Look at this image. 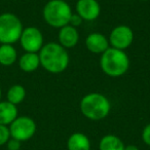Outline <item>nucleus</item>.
Masks as SVG:
<instances>
[{
  "label": "nucleus",
  "instance_id": "obj_1",
  "mask_svg": "<svg viewBox=\"0 0 150 150\" xmlns=\"http://www.w3.org/2000/svg\"><path fill=\"white\" fill-rule=\"evenodd\" d=\"M40 66L52 74L64 72L69 66L70 58L65 47L59 42H48L39 50Z\"/></svg>",
  "mask_w": 150,
  "mask_h": 150
},
{
  "label": "nucleus",
  "instance_id": "obj_2",
  "mask_svg": "<svg viewBox=\"0 0 150 150\" xmlns=\"http://www.w3.org/2000/svg\"><path fill=\"white\" fill-rule=\"evenodd\" d=\"M79 106L82 115L95 121L106 118L111 110L109 99L100 93H90L82 97Z\"/></svg>",
  "mask_w": 150,
  "mask_h": 150
},
{
  "label": "nucleus",
  "instance_id": "obj_3",
  "mask_svg": "<svg viewBox=\"0 0 150 150\" xmlns=\"http://www.w3.org/2000/svg\"><path fill=\"white\" fill-rule=\"evenodd\" d=\"M100 66L107 76L120 77L129 70V59L125 50L109 47L101 54Z\"/></svg>",
  "mask_w": 150,
  "mask_h": 150
},
{
  "label": "nucleus",
  "instance_id": "obj_4",
  "mask_svg": "<svg viewBox=\"0 0 150 150\" xmlns=\"http://www.w3.org/2000/svg\"><path fill=\"white\" fill-rule=\"evenodd\" d=\"M72 13L71 6L65 0H50L42 11L45 23L58 29L69 25Z\"/></svg>",
  "mask_w": 150,
  "mask_h": 150
},
{
  "label": "nucleus",
  "instance_id": "obj_5",
  "mask_svg": "<svg viewBox=\"0 0 150 150\" xmlns=\"http://www.w3.org/2000/svg\"><path fill=\"white\" fill-rule=\"evenodd\" d=\"M23 30V24L16 15L11 13L0 15V42L2 44L19 41Z\"/></svg>",
  "mask_w": 150,
  "mask_h": 150
},
{
  "label": "nucleus",
  "instance_id": "obj_6",
  "mask_svg": "<svg viewBox=\"0 0 150 150\" xmlns=\"http://www.w3.org/2000/svg\"><path fill=\"white\" fill-rule=\"evenodd\" d=\"M36 122L29 116H18L9 125L11 137L21 142L30 140L36 133Z\"/></svg>",
  "mask_w": 150,
  "mask_h": 150
},
{
  "label": "nucleus",
  "instance_id": "obj_7",
  "mask_svg": "<svg viewBox=\"0 0 150 150\" xmlns=\"http://www.w3.org/2000/svg\"><path fill=\"white\" fill-rule=\"evenodd\" d=\"M134 32L131 27L127 25H118L113 28L109 35V44L111 47L125 50L132 45L134 41Z\"/></svg>",
  "mask_w": 150,
  "mask_h": 150
},
{
  "label": "nucleus",
  "instance_id": "obj_8",
  "mask_svg": "<svg viewBox=\"0 0 150 150\" xmlns=\"http://www.w3.org/2000/svg\"><path fill=\"white\" fill-rule=\"evenodd\" d=\"M43 35L36 27H27L23 30L20 37L22 47L26 52H39L43 44Z\"/></svg>",
  "mask_w": 150,
  "mask_h": 150
},
{
  "label": "nucleus",
  "instance_id": "obj_9",
  "mask_svg": "<svg viewBox=\"0 0 150 150\" xmlns=\"http://www.w3.org/2000/svg\"><path fill=\"white\" fill-rule=\"evenodd\" d=\"M76 13L83 21H95L101 13V5L97 0H77Z\"/></svg>",
  "mask_w": 150,
  "mask_h": 150
},
{
  "label": "nucleus",
  "instance_id": "obj_10",
  "mask_svg": "<svg viewBox=\"0 0 150 150\" xmlns=\"http://www.w3.org/2000/svg\"><path fill=\"white\" fill-rule=\"evenodd\" d=\"M86 46L93 54H102L110 47V44L106 36L98 32H95V33H91L88 35L86 39Z\"/></svg>",
  "mask_w": 150,
  "mask_h": 150
},
{
  "label": "nucleus",
  "instance_id": "obj_11",
  "mask_svg": "<svg viewBox=\"0 0 150 150\" xmlns=\"http://www.w3.org/2000/svg\"><path fill=\"white\" fill-rule=\"evenodd\" d=\"M58 40L59 43L66 50L74 47L79 40V33L77 31V28L70 25L61 28L58 34Z\"/></svg>",
  "mask_w": 150,
  "mask_h": 150
},
{
  "label": "nucleus",
  "instance_id": "obj_12",
  "mask_svg": "<svg viewBox=\"0 0 150 150\" xmlns=\"http://www.w3.org/2000/svg\"><path fill=\"white\" fill-rule=\"evenodd\" d=\"M68 150H91V141L83 133H73L67 141Z\"/></svg>",
  "mask_w": 150,
  "mask_h": 150
},
{
  "label": "nucleus",
  "instance_id": "obj_13",
  "mask_svg": "<svg viewBox=\"0 0 150 150\" xmlns=\"http://www.w3.org/2000/svg\"><path fill=\"white\" fill-rule=\"evenodd\" d=\"M18 117V108L8 101L0 102V125H9Z\"/></svg>",
  "mask_w": 150,
  "mask_h": 150
},
{
  "label": "nucleus",
  "instance_id": "obj_14",
  "mask_svg": "<svg viewBox=\"0 0 150 150\" xmlns=\"http://www.w3.org/2000/svg\"><path fill=\"white\" fill-rule=\"evenodd\" d=\"M19 66L24 72H34L40 66L39 54L36 52H26L20 58Z\"/></svg>",
  "mask_w": 150,
  "mask_h": 150
},
{
  "label": "nucleus",
  "instance_id": "obj_15",
  "mask_svg": "<svg viewBox=\"0 0 150 150\" xmlns=\"http://www.w3.org/2000/svg\"><path fill=\"white\" fill-rule=\"evenodd\" d=\"M125 145L115 135H105L99 143V150H125Z\"/></svg>",
  "mask_w": 150,
  "mask_h": 150
},
{
  "label": "nucleus",
  "instance_id": "obj_16",
  "mask_svg": "<svg viewBox=\"0 0 150 150\" xmlns=\"http://www.w3.org/2000/svg\"><path fill=\"white\" fill-rule=\"evenodd\" d=\"M18 59V52L11 44H2L0 46V64L2 66H11Z\"/></svg>",
  "mask_w": 150,
  "mask_h": 150
},
{
  "label": "nucleus",
  "instance_id": "obj_17",
  "mask_svg": "<svg viewBox=\"0 0 150 150\" xmlns=\"http://www.w3.org/2000/svg\"><path fill=\"white\" fill-rule=\"evenodd\" d=\"M26 98V90L21 84H15L11 86L7 92V101L11 104L16 105L22 103Z\"/></svg>",
  "mask_w": 150,
  "mask_h": 150
},
{
  "label": "nucleus",
  "instance_id": "obj_18",
  "mask_svg": "<svg viewBox=\"0 0 150 150\" xmlns=\"http://www.w3.org/2000/svg\"><path fill=\"white\" fill-rule=\"evenodd\" d=\"M11 132H9V127L7 125H0V146L5 145L11 139Z\"/></svg>",
  "mask_w": 150,
  "mask_h": 150
},
{
  "label": "nucleus",
  "instance_id": "obj_19",
  "mask_svg": "<svg viewBox=\"0 0 150 150\" xmlns=\"http://www.w3.org/2000/svg\"><path fill=\"white\" fill-rule=\"evenodd\" d=\"M21 143L22 142L19 141V140L11 138L6 143L7 150H20L21 149Z\"/></svg>",
  "mask_w": 150,
  "mask_h": 150
},
{
  "label": "nucleus",
  "instance_id": "obj_20",
  "mask_svg": "<svg viewBox=\"0 0 150 150\" xmlns=\"http://www.w3.org/2000/svg\"><path fill=\"white\" fill-rule=\"evenodd\" d=\"M142 140L147 146H150V123H148L142 132Z\"/></svg>",
  "mask_w": 150,
  "mask_h": 150
},
{
  "label": "nucleus",
  "instance_id": "obj_21",
  "mask_svg": "<svg viewBox=\"0 0 150 150\" xmlns=\"http://www.w3.org/2000/svg\"><path fill=\"white\" fill-rule=\"evenodd\" d=\"M82 22H83V20H82L81 18L77 15V13H72V16H71V19H70V22H69V25L73 26V27H75V28H77V27H79V26L81 25Z\"/></svg>",
  "mask_w": 150,
  "mask_h": 150
},
{
  "label": "nucleus",
  "instance_id": "obj_22",
  "mask_svg": "<svg viewBox=\"0 0 150 150\" xmlns=\"http://www.w3.org/2000/svg\"><path fill=\"white\" fill-rule=\"evenodd\" d=\"M125 150H140L136 145H127L125 147Z\"/></svg>",
  "mask_w": 150,
  "mask_h": 150
},
{
  "label": "nucleus",
  "instance_id": "obj_23",
  "mask_svg": "<svg viewBox=\"0 0 150 150\" xmlns=\"http://www.w3.org/2000/svg\"><path fill=\"white\" fill-rule=\"evenodd\" d=\"M1 96H2V92H1V88H0V100H1Z\"/></svg>",
  "mask_w": 150,
  "mask_h": 150
},
{
  "label": "nucleus",
  "instance_id": "obj_24",
  "mask_svg": "<svg viewBox=\"0 0 150 150\" xmlns=\"http://www.w3.org/2000/svg\"><path fill=\"white\" fill-rule=\"evenodd\" d=\"M141 1H149V0H141Z\"/></svg>",
  "mask_w": 150,
  "mask_h": 150
}]
</instances>
